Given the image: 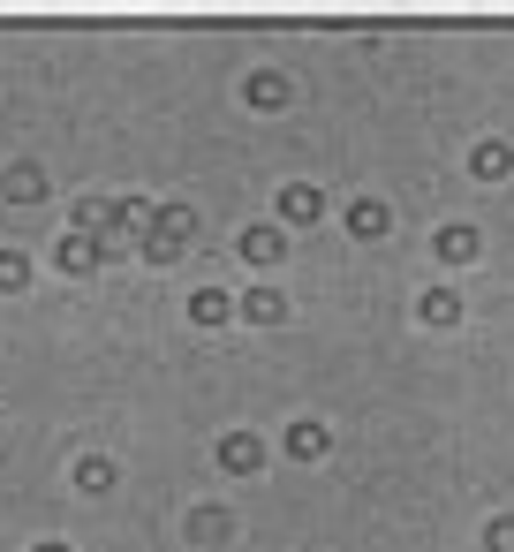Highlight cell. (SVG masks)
I'll use <instances>...</instances> for the list:
<instances>
[{
	"label": "cell",
	"mask_w": 514,
	"mask_h": 552,
	"mask_svg": "<svg viewBox=\"0 0 514 552\" xmlns=\"http://www.w3.org/2000/svg\"><path fill=\"white\" fill-rule=\"evenodd\" d=\"M454 311H462V303H454V295H446V288H439V295H424V318H439V326H446V318H454Z\"/></svg>",
	"instance_id": "12"
},
{
	"label": "cell",
	"mask_w": 514,
	"mask_h": 552,
	"mask_svg": "<svg viewBox=\"0 0 514 552\" xmlns=\"http://www.w3.org/2000/svg\"><path fill=\"white\" fill-rule=\"evenodd\" d=\"M288 99V84H280V76H250V106H280Z\"/></svg>",
	"instance_id": "6"
},
{
	"label": "cell",
	"mask_w": 514,
	"mask_h": 552,
	"mask_svg": "<svg viewBox=\"0 0 514 552\" xmlns=\"http://www.w3.org/2000/svg\"><path fill=\"white\" fill-rule=\"evenodd\" d=\"M227 469H257V439H227Z\"/></svg>",
	"instance_id": "11"
},
{
	"label": "cell",
	"mask_w": 514,
	"mask_h": 552,
	"mask_svg": "<svg viewBox=\"0 0 514 552\" xmlns=\"http://www.w3.org/2000/svg\"><path fill=\"white\" fill-rule=\"evenodd\" d=\"M114 484V462H84V492H106Z\"/></svg>",
	"instance_id": "13"
},
{
	"label": "cell",
	"mask_w": 514,
	"mask_h": 552,
	"mask_svg": "<svg viewBox=\"0 0 514 552\" xmlns=\"http://www.w3.org/2000/svg\"><path fill=\"white\" fill-rule=\"evenodd\" d=\"M46 182H38V167H8V197H38Z\"/></svg>",
	"instance_id": "8"
},
{
	"label": "cell",
	"mask_w": 514,
	"mask_h": 552,
	"mask_svg": "<svg viewBox=\"0 0 514 552\" xmlns=\"http://www.w3.org/2000/svg\"><path fill=\"white\" fill-rule=\"evenodd\" d=\"M348 227H356V235H386V212H378V205H356V212H348Z\"/></svg>",
	"instance_id": "9"
},
{
	"label": "cell",
	"mask_w": 514,
	"mask_h": 552,
	"mask_svg": "<svg viewBox=\"0 0 514 552\" xmlns=\"http://www.w3.org/2000/svg\"><path fill=\"white\" fill-rule=\"evenodd\" d=\"M288 454H303V462H310V454H326V432H318V424H295V432H288Z\"/></svg>",
	"instance_id": "4"
},
{
	"label": "cell",
	"mask_w": 514,
	"mask_h": 552,
	"mask_svg": "<svg viewBox=\"0 0 514 552\" xmlns=\"http://www.w3.org/2000/svg\"><path fill=\"white\" fill-rule=\"evenodd\" d=\"M38 552H69V545H38Z\"/></svg>",
	"instance_id": "14"
},
{
	"label": "cell",
	"mask_w": 514,
	"mask_h": 552,
	"mask_svg": "<svg viewBox=\"0 0 514 552\" xmlns=\"http://www.w3.org/2000/svg\"><path fill=\"white\" fill-rule=\"evenodd\" d=\"M242 258L273 265V258H280V227H250V235H242Z\"/></svg>",
	"instance_id": "2"
},
{
	"label": "cell",
	"mask_w": 514,
	"mask_h": 552,
	"mask_svg": "<svg viewBox=\"0 0 514 552\" xmlns=\"http://www.w3.org/2000/svg\"><path fill=\"white\" fill-rule=\"evenodd\" d=\"M439 258H454V265L477 258V235H469V227H446V235H439Z\"/></svg>",
	"instance_id": "3"
},
{
	"label": "cell",
	"mask_w": 514,
	"mask_h": 552,
	"mask_svg": "<svg viewBox=\"0 0 514 552\" xmlns=\"http://www.w3.org/2000/svg\"><path fill=\"white\" fill-rule=\"evenodd\" d=\"M189 311H197V326H220V318H227V295H220V288H205L197 303H189Z\"/></svg>",
	"instance_id": "5"
},
{
	"label": "cell",
	"mask_w": 514,
	"mask_h": 552,
	"mask_svg": "<svg viewBox=\"0 0 514 552\" xmlns=\"http://www.w3.org/2000/svg\"><path fill=\"white\" fill-rule=\"evenodd\" d=\"M23 280H31V265H23L16 250H0V288H23Z\"/></svg>",
	"instance_id": "10"
},
{
	"label": "cell",
	"mask_w": 514,
	"mask_h": 552,
	"mask_svg": "<svg viewBox=\"0 0 514 552\" xmlns=\"http://www.w3.org/2000/svg\"><path fill=\"white\" fill-rule=\"evenodd\" d=\"M280 212H288V220H318V190H288Z\"/></svg>",
	"instance_id": "7"
},
{
	"label": "cell",
	"mask_w": 514,
	"mask_h": 552,
	"mask_svg": "<svg viewBox=\"0 0 514 552\" xmlns=\"http://www.w3.org/2000/svg\"><path fill=\"white\" fill-rule=\"evenodd\" d=\"M182 242H189V212H167V227L152 235V258H174Z\"/></svg>",
	"instance_id": "1"
}]
</instances>
